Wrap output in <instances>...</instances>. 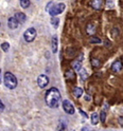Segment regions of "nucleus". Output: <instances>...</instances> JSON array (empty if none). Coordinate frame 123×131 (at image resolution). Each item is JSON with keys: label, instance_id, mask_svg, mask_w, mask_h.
I'll return each instance as SVG.
<instances>
[{"label": "nucleus", "instance_id": "nucleus-21", "mask_svg": "<svg viewBox=\"0 0 123 131\" xmlns=\"http://www.w3.org/2000/svg\"><path fill=\"white\" fill-rule=\"evenodd\" d=\"M9 48H10V45L7 43V42H3V43H1V49H2L4 52L9 51Z\"/></svg>", "mask_w": 123, "mask_h": 131}, {"label": "nucleus", "instance_id": "nucleus-20", "mask_svg": "<svg viewBox=\"0 0 123 131\" xmlns=\"http://www.w3.org/2000/svg\"><path fill=\"white\" fill-rule=\"evenodd\" d=\"M91 62H92V67H93V68H99L100 66H101L100 61L98 60V59H92V60H91Z\"/></svg>", "mask_w": 123, "mask_h": 131}, {"label": "nucleus", "instance_id": "nucleus-17", "mask_svg": "<svg viewBox=\"0 0 123 131\" xmlns=\"http://www.w3.org/2000/svg\"><path fill=\"white\" fill-rule=\"evenodd\" d=\"M20 5L22 9H27L30 5V0H20Z\"/></svg>", "mask_w": 123, "mask_h": 131}, {"label": "nucleus", "instance_id": "nucleus-11", "mask_svg": "<svg viewBox=\"0 0 123 131\" xmlns=\"http://www.w3.org/2000/svg\"><path fill=\"white\" fill-rule=\"evenodd\" d=\"M103 4L102 0H91V6L96 10H100Z\"/></svg>", "mask_w": 123, "mask_h": 131}, {"label": "nucleus", "instance_id": "nucleus-5", "mask_svg": "<svg viewBox=\"0 0 123 131\" xmlns=\"http://www.w3.org/2000/svg\"><path fill=\"white\" fill-rule=\"evenodd\" d=\"M63 108H64L65 112L68 113V114H73L74 113V107H73V105L68 100H65L63 102Z\"/></svg>", "mask_w": 123, "mask_h": 131}, {"label": "nucleus", "instance_id": "nucleus-22", "mask_svg": "<svg viewBox=\"0 0 123 131\" xmlns=\"http://www.w3.org/2000/svg\"><path fill=\"white\" fill-rule=\"evenodd\" d=\"M105 118H106V112L103 110V111L101 112V114H100V121L104 123V122H105Z\"/></svg>", "mask_w": 123, "mask_h": 131}, {"label": "nucleus", "instance_id": "nucleus-8", "mask_svg": "<svg viewBox=\"0 0 123 131\" xmlns=\"http://www.w3.org/2000/svg\"><path fill=\"white\" fill-rule=\"evenodd\" d=\"M122 68H123V64H122V61H119V60H117V61H115L112 64H111V70L113 71V72H120L121 70H122Z\"/></svg>", "mask_w": 123, "mask_h": 131}, {"label": "nucleus", "instance_id": "nucleus-7", "mask_svg": "<svg viewBox=\"0 0 123 131\" xmlns=\"http://www.w3.org/2000/svg\"><path fill=\"white\" fill-rule=\"evenodd\" d=\"M18 24H19V22H18V20L16 19L15 17H11V18H9V21H7V26H9V28H10L11 30L17 29Z\"/></svg>", "mask_w": 123, "mask_h": 131}, {"label": "nucleus", "instance_id": "nucleus-14", "mask_svg": "<svg viewBox=\"0 0 123 131\" xmlns=\"http://www.w3.org/2000/svg\"><path fill=\"white\" fill-rule=\"evenodd\" d=\"M52 51H53V53H56V51H57V37L56 36H54L52 38Z\"/></svg>", "mask_w": 123, "mask_h": 131}, {"label": "nucleus", "instance_id": "nucleus-15", "mask_svg": "<svg viewBox=\"0 0 123 131\" xmlns=\"http://www.w3.org/2000/svg\"><path fill=\"white\" fill-rule=\"evenodd\" d=\"M94 32H96V27L93 26V24H88L87 26V33L88 34H93Z\"/></svg>", "mask_w": 123, "mask_h": 131}, {"label": "nucleus", "instance_id": "nucleus-25", "mask_svg": "<svg viewBox=\"0 0 123 131\" xmlns=\"http://www.w3.org/2000/svg\"><path fill=\"white\" fill-rule=\"evenodd\" d=\"M85 100H86V101H90V97H89L88 95H86V96H85Z\"/></svg>", "mask_w": 123, "mask_h": 131}, {"label": "nucleus", "instance_id": "nucleus-26", "mask_svg": "<svg viewBox=\"0 0 123 131\" xmlns=\"http://www.w3.org/2000/svg\"><path fill=\"white\" fill-rule=\"evenodd\" d=\"M0 74H1V71H0Z\"/></svg>", "mask_w": 123, "mask_h": 131}, {"label": "nucleus", "instance_id": "nucleus-23", "mask_svg": "<svg viewBox=\"0 0 123 131\" xmlns=\"http://www.w3.org/2000/svg\"><path fill=\"white\" fill-rule=\"evenodd\" d=\"M90 42H97V43H100V42H101V40H100L99 38H94V37H92L91 39H90Z\"/></svg>", "mask_w": 123, "mask_h": 131}, {"label": "nucleus", "instance_id": "nucleus-13", "mask_svg": "<svg viewBox=\"0 0 123 131\" xmlns=\"http://www.w3.org/2000/svg\"><path fill=\"white\" fill-rule=\"evenodd\" d=\"M98 123H99V114L93 112L91 114V124L92 125H97Z\"/></svg>", "mask_w": 123, "mask_h": 131}, {"label": "nucleus", "instance_id": "nucleus-2", "mask_svg": "<svg viewBox=\"0 0 123 131\" xmlns=\"http://www.w3.org/2000/svg\"><path fill=\"white\" fill-rule=\"evenodd\" d=\"M3 81H4V85L6 86V88L9 89H15L17 87V78L15 77V75L11 72H5L4 73V78H3Z\"/></svg>", "mask_w": 123, "mask_h": 131}, {"label": "nucleus", "instance_id": "nucleus-9", "mask_svg": "<svg viewBox=\"0 0 123 131\" xmlns=\"http://www.w3.org/2000/svg\"><path fill=\"white\" fill-rule=\"evenodd\" d=\"M15 18L18 20V22L24 23V22H26V20H27V16L24 15L23 13H21V12H18V13L15 14Z\"/></svg>", "mask_w": 123, "mask_h": 131}, {"label": "nucleus", "instance_id": "nucleus-6", "mask_svg": "<svg viewBox=\"0 0 123 131\" xmlns=\"http://www.w3.org/2000/svg\"><path fill=\"white\" fill-rule=\"evenodd\" d=\"M37 84L40 88H45L47 87V85L49 84V78L47 75L45 74H42V75H39L38 78H37Z\"/></svg>", "mask_w": 123, "mask_h": 131}, {"label": "nucleus", "instance_id": "nucleus-3", "mask_svg": "<svg viewBox=\"0 0 123 131\" xmlns=\"http://www.w3.org/2000/svg\"><path fill=\"white\" fill-rule=\"evenodd\" d=\"M65 10V4L64 3H57V4H52L50 6V9L48 10L49 14H50L52 17L53 16H56V15H59L61 13H63V11Z\"/></svg>", "mask_w": 123, "mask_h": 131}, {"label": "nucleus", "instance_id": "nucleus-4", "mask_svg": "<svg viewBox=\"0 0 123 131\" xmlns=\"http://www.w3.org/2000/svg\"><path fill=\"white\" fill-rule=\"evenodd\" d=\"M23 37H24V40H26L27 42H32L36 37V30L34 28L28 29L26 32H24Z\"/></svg>", "mask_w": 123, "mask_h": 131}, {"label": "nucleus", "instance_id": "nucleus-1", "mask_svg": "<svg viewBox=\"0 0 123 131\" xmlns=\"http://www.w3.org/2000/svg\"><path fill=\"white\" fill-rule=\"evenodd\" d=\"M45 100L50 108H56L61 102V93L56 88H51L47 91Z\"/></svg>", "mask_w": 123, "mask_h": 131}, {"label": "nucleus", "instance_id": "nucleus-16", "mask_svg": "<svg viewBox=\"0 0 123 131\" xmlns=\"http://www.w3.org/2000/svg\"><path fill=\"white\" fill-rule=\"evenodd\" d=\"M80 76L82 80H85L88 77V73L86 72V70H80Z\"/></svg>", "mask_w": 123, "mask_h": 131}, {"label": "nucleus", "instance_id": "nucleus-18", "mask_svg": "<svg viewBox=\"0 0 123 131\" xmlns=\"http://www.w3.org/2000/svg\"><path fill=\"white\" fill-rule=\"evenodd\" d=\"M59 23H60V19L59 18H56V17H52V19H51V24L54 27V28H57V26H59Z\"/></svg>", "mask_w": 123, "mask_h": 131}, {"label": "nucleus", "instance_id": "nucleus-24", "mask_svg": "<svg viewBox=\"0 0 123 131\" xmlns=\"http://www.w3.org/2000/svg\"><path fill=\"white\" fill-rule=\"evenodd\" d=\"M3 110H4V105H3V103L1 101H0V112L3 111Z\"/></svg>", "mask_w": 123, "mask_h": 131}, {"label": "nucleus", "instance_id": "nucleus-12", "mask_svg": "<svg viewBox=\"0 0 123 131\" xmlns=\"http://www.w3.org/2000/svg\"><path fill=\"white\" fill-rule=\"evenodd\" d=\"M82 94H83V89L80 88V87H77L73 89V95H74L75 97H81Z\"/></svg>", "mask_w": 123, "mask_h": 131}, {"label": "nucleus", "instance_id": "nucleus-19", "mask_svg": "<svg viewBox=\"0 0 123 131\" xmlns=\"http://www.w3.org/2000/svg\"><path fill=\"white\" fill-rule=\"evenodd\" d=\"M81 67H82L81 61H74V62H73V69H74L75 71H80Z\"/></svg>", "mask_w": 123, "mask_h": 131}, {"label": "nucleus", "instance_id": "nucleus-10", "mask_svg": "<svg viewBox=\"0 0 123 131\" xmlns=\"http://www.w3.org/2000/svg\"><path fill=\"white\" fill-rule=\"evenodd\" d=\"M65 78L68 80H74L75 79V74L73 70H67L66 73H65Z\"/></svg>", "mask_w": 123, "mask_h": 131}]
</instances>
